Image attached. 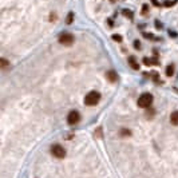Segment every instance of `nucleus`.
Listing matches in <instances>:
<instances>
[{"instance_id": "nucleus-12", "label": "nucleus", "mask_w": 178, "mask_h": 178, "mask_svg": "<svg viewBox=\"0 0 178 178\" xmlns=\"http://www.w3.org/2000/svg\"><path fill=\"white\" fill-rule=\"evenodd\" d=\"M72 20H74V14H72V12H70V14L67 15L66 23H67V24H71V23H72Z\"/></svg>"}, {"instance_id": "nucleus-19", "label": "nucleus", "mask_w": 178, "mask_h": 178, "mask_svg": "<svg viewBox=\"0 0 178 178\" xmlns=\"http://www.w3.org/2000/svg\"><path fill=\"white\" fill-rule=\"evenodd\" d=\"M5 66H7V60H5V59H1V67L4 68Z\"/></svg>"}, {"instance_id": "nucleus-14", "label": "nucleus", "mask_w": 178, "mask_h": 178, "mask_svg": "<svg viewBox=\"0 0 178 178\" xmlns=\"http://www.w3.org/2000/svg\"><path fill=\"white\" fill-rule=\"evenodd\" d=\"M175 3H177V0H173V1H169V0H167V1L163 3V5H165V7H171V5H174Z\"/></svg>"}, {"instance_id": "nucleus-2", "label": "nucleus", "mask_w": 178, "mask_h": 178, "mask_svg": "<svg viewBox=\"0 0 178 178\" xmlns=\"http://www.w3.org/2000/svg\"><path fill=\"white\" fill-rule=\"evenodd\" d=\"M153 103V95L149 93L142 94L139 98H138V106L142 108H149Z\"/></svg>"}, {"instance_id": "nucleus-1", "label": "nucleus", "mask_w": 178, "mask_h": 178, "mask_svg": "<svg viewBox=\"0 0 178 178\" xmlns=\"http://www.w3.org/2000/svg\"><path fill=\"white\" fill-rule=\"evenodd\" d=\"M99 101H101V94L98 91H90L85 97V103L87 106H95L99 103Z\"/></svg>"}, {"instance_id": "nucleus-9", "label": "nucleus", "mask_w": 178, "mask_h": 178, "mask_svg": "<svg viewBox=\"0 0 178 178\" xmlns=\"http://www.w3.org/2000/svg\"><path fill=\"white\" fill-rule=\"evenodd\" d=\"M170 122L174 125V126H178V111L171 112V115H170Z\"/></svg>"}, {"instance_id": "nucleus-17", "label": "nucleus", "mask_w": 178, "mask_h": 178, "mask_svg": "<svg viewBox=\"0 0 178 178\" xmlns=\"http://www.w3.org/2000/svg\"><path fill=\"white\" fill-rule=\"evenodd\" d=\"M147 9H149V7H147V4H145V5H143V8H142V15H146Z\"/></svg>"}, {"instance_id": "nucleus-6", "label": "nucleus", "mask_w": 178, "mask_h": 178, "mask_svg": "<svg viewBox=\"0 0 178 178\" xmlns=\"http://www.w3.org/2000/svg\"><path fill=\"white\" fill-rule=\"evenodd\" d=\"M143 64H146V66H157V64H159V62L157 58H143Z\"/></svg>"}, {"instance_id": "nucleus-10", "label": "nucleus", "mask_w": 178, "mask_h": 178, "mask_svg": "<svg viewBox=\"0 0 178 178\" xmlns=\"http://www.w3.org/2000/svg\"><path fill=\"white\" fill-rule=\"evenodd\" d=\"M174 74V66L171 64V66H167V68H166V75L167 76H171Z\"/></svg>"}, {"instance_id": "nucleus-3", "label": "nucleus", "mask_w": 178, "mask_h": 178, "mask_svg": "<svg viewBox=\"0 0 178 178\" xmlns=\"http://www.w3.org/2000/svg\"><path fill=\"white\" fill-rule=\"evenodd\" d=\"M51 153H52V155L56 157V158H64V157H66V150H64L63 146H60V145H52V146H51Z\"/></svg>"}, {"instance_id": "nucleus-16", "label": "nucleus", "mask_w": 178, "mask_h": 178, "mask_svg": "<svg viewBox=\"0 0 178 178\" xmlns=\"http://www.w3.org/2000/svg\"><path fill=\"white\" fill-rule=\"evenodd\" d=\"M112 39H114L115 42H122V36L120 35H112Z\"/></svg>"}, {"instance_id": "nucleus-4", "label": "nucleus", "mask_w": 178, "mask_h": 178, "mask_svg": "<svg viewBox=\"0 0 178 178\" xmlns=\"http://www.w3.org/2000/svg\"><path fill=\"white\" fill-rule=\"evenodd\" d=\"M59 43L63 44V46H71L74 43V36L71 34H68V32H64V34L59 36Z\"/></svg>"}, {"instance_id": "nucleus-11", "label": "nucleus", "mask_w": 178, "mask_h": 178, "mask_svg": "<svg viewBox=\"0 0 178 178\" xmlns=\"http://www.w3.org/2000/svg\"><path fill=\"white\" fill-rule=\"evenodd\" d=\"M122 14H123L126 18H129V19H133V12L130 11V9H123V11H122Z\"/></svg>"}, {"instance_id": "nucleus-7", "label": "nucleus", "mask_w": 178, "mask_h": 178, "mask_svg": "<svg viewBox=\"0 0 178 178\" xmlns=\"http://www.w3.org/2000/svg\"><path fill=\"white\" fill-rule=\"evenodd\" d=\"M106 78H107L110 82H116V79H118V76H116V72L115 71H107L106 72Z\"/></svg>"}, {"instance_id": "nucleus-8", "label": "nucleus", "mask_w": 178, "mask_h": 178, "mask_svg": "<svg viewBox=\"0 0 178 178\" xmlns=\"http://www.w3.org/2000/svg\"><path fill=\"white\" fill-rule=\"evenodd\" d=\"M129 64H130L131 68H134V70H139V64L135 62V58H134V56H130V58H129Z\"/></svg>"}, {"instance_id": "nucleus-18", "label": "nucleus", "mask_w": 178, "mask_h": 178, "mask_svg": "<svg viewBox=\"0 0 178 178\" xmlns=\"http://www.w3.org/2000/svg\"><path fill=\"white\" fill-rule=\"evenodd\" d=\"M134 47H135V48H139V47H141V42H139V40H135V42H134Z\"/></svg>"}, {"instance_id": "nucleus-5", "label": "nucleus", "mask_w": 178, "mask_h": 178, "mask_svg": "<svg viewBox=\"0 0 178 178\" xmlns=\"http://www.w3.org/2000/svg\"><path fill=\"white\" fill-rule=\"evenodd\" d=\"M79 120H81V114L78 111H71L70 114H68V116H67L68 125H76Z\"/></svg>"}, {"instance_id": "nucleus-13", "label": "nucleus", "mask_w": 178, "mask_h": 178, "mask_svg": "<svg viewBox=\"0 0 178 178\" xmlns=\"http://www.w3.org/2000/svg\"><path fill=\"white\" fill-rule=\"evenodd\" d=\"M143 36H145V38H150L151 40H158V39L155 38L153 34H147V32H143Z\"/></svg>"}, {"instance_id": "nucleus-21", "label": "nucleus", "mask_w": 178, "mask_h": 178, "mask_svg": "<svg viewBox=\"0 0 178 178\" xmlns=\"http://www.w3.org/2000/svg\"><path fill=\"white\" fill-rule=\"evenodd\" d=\"M151 1L154 3V5H157V7H159V3H158V1H157V0H151Z\"/></svg>"}, {"instance_id": "nucleus-20", "label": "nucleus", "mask_w": 178, "mask_h": 178, "mask_svg": "<svg viewBox=\"0 0 178 178\" xmlns=\"http://www.w3.org/2000/svg\"><path fill=\"white\" fill-rule=\"evenodd\" d=\"M155 26H157V28H158V30H161V28H162V24L159 23V22H155Z\"/></svg>"}, {"instance_id": "nucleus-15", "label": "nucleus", "mask_w": 178, "mask_h": 178, "mask_svg": "<svg viewBox=\"0 0 178 178\" xmlns=\"http://www.w3.org/2000/svg\"><path fill=\"white\" fill-rule=\"evenodd\" d=\"M120 134H122L123 137H129L130 134H131V133H130V130H126V129H123V130L120 131Z\"/></svg>"}]
</instances>
